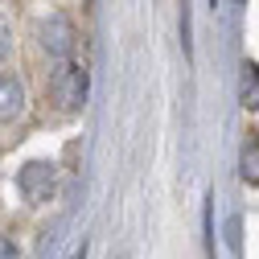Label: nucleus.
<instances>
[{"label": "nucleus", "mask_w": 259, "mask_h": 259, "mask_svg": "<svg viewBox=\"0 0 259 259\" xmlns=\"http://www.w3.org/2000/svg\"><path fill=\"white\" fill-rule=\"evenodd\" d=\"M87 91H91V74L82 62H70L62 58V70L54 74V103L62 111H78L87 103Z\"/></svg>", "instance_id": "1"}, {"label": "nucleus", "mask_w": 259, "mask_h": 259, "mask_svg": "<svg viewBox=\"0 0 259 259\" xmlns=\"http://www.w3.org/2000/svg\"><path fill=\"white\" fill-rule=\"evenodd\" d=\"M17 189H21V198L29 206H46L54 198V189H58V169L50 165V160H29V165L17 173Z\"/></svg>", "instance_id": "2"}, {"label": "nucleus", "mask_w": 259, "mask_h": 259, "mask_svg": "<svg viewBox=\"0 0 259 259\" xmlns=\"http://www.w3.org/2000/svg\"><path fill=\"white\" fill-rule=\"evenodd\" d=\"M25 115V87L13 74H0V123H13Z\"/></svg>", "instance_id": "3"}, {"label": "nucleus", "mask_w": 259, "mask_h": 259, "mask_svg": "<svg viewBox=\"0 0 259 259\" xmlns=\"http://www.w3.org/2000/svg\"><path fill=\"white\" fill-rule=\"evenodd\" d=\"M41 46L54 54V58H70V46H74V29L62 21V17H50L41 25Z\"/></svg>", "instance_id": "4"}, {"label": "nucleus", "mask_w": 259, "mask_h": 259, "mask_svg": "<svg viewBox=\"0 0 259 259\" xmlns=\"http://www.w3.org/2000/svg\"><path fill=\"white\" fill-rule=\"evenodd\" d=\"M239 169H243V181H247V185H259V136H247Z\"/></svg>", "instance_id": "5"}, {"label": "nucleus", "mask_w": 259, "mask_h": 259, "mask_svg": "<svg viewBox=\"0 0 259 259\" xmlns=\"http://www.w3.org/2000/svg\"><path fill=\"white\" fill-rule=\"evenodd\" d=\"M243 107L259 111V66H255V62L243 66Z\"/></svg>", "instance_id": "6"}, {"label": "nucleus", "mask_w": 259, "mask_h": 259, "mask_svg": "<svg viewBox=\"0 0 259 259\" xmlns=\"http://www.w3.org/2000/svg\"><path fill=\"white\" fill-rule=\"evenodd\" d=\"M226 243H231V251L239 255V218H231V222H226Z\"/></svg>", "instance_id": "7"}, {"label": "nucleus", "mask_w": 259, "mask_h": 259, "mask_svg": "<svg viewBox=\"0 0 259 259\" xmlns=\"http://www.w3.org/2000/svg\"><path fill=\"white\" fill-rule=\"evenodd\" d=\"M0 259H17V243L0 235Z\"/></svg>", "instance_id": "8"}, {"label": "nucleus", "mask_w": 259, "mask_h": 259, "mask_svg": "<svg viewBox=\"0 0 259 259\" xmlns=\"http://www.w3.org/2000/svg\"><path fill=\"white\" fill-rule=\"evenodd\" d=\"M70 259H87V243H82V247H78V251H74Z\"/></svg>", "instance_id": "9"}, {"label": "nucleus", "mask_w": 259, "mask_h": 259, "mask_svg": "<svg viewBox=\"0 0 259 259\" xmlns=\"http://www.w3.org/2000/svg\"><path fill=\"white\" fill-rule=\"evenodd\" d=\"M0 41H5V33H0ZM0 50H5V46H0Z\"/></svg>", "instance_id": "10"}]
</instances>
